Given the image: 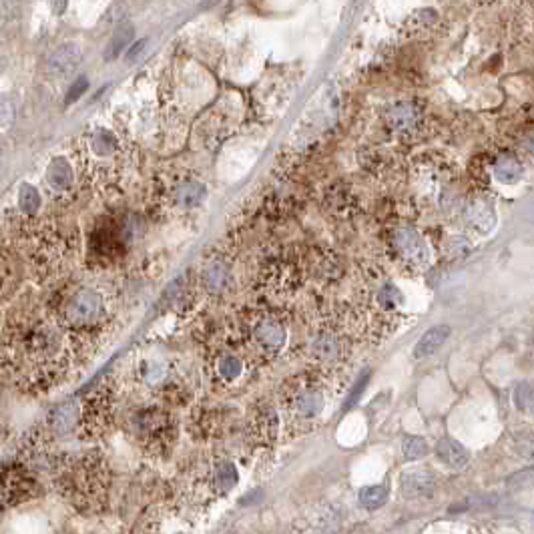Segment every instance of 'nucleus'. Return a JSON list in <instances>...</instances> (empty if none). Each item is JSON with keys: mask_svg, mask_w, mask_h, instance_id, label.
<instances>
[{"mask_svg": "<svg viewBox=\"0 0 534 534\" xmlns=\"http://www.w3.org/2000/svg\"><path fill=\"white\" fill-rule=\"evenodd\" d=\"M350 342L347 335L335 322H320L308 337V356L318 367L332 370L347 357Z\"/></svg>", "mask_w": 534, "mask_h": 534, "instance_id": "3", "label": "nucleus"}, {"mask_svg": "<svg viewBox=\"0 0 534 534\" xmlns=\"http://www.w3.org/2000/svg\"><path fill=\"white\" fill-rule=\"evenodd\" d=\"M87 87H89V80H87V78H85V77L78 78L77 83H75V85H73V87L68 89L67 105H70V103H75V100H77L78 97H80V95H83V93L87 90Z\"/></svg>", "mask_w": 534, "mask_h": 534, "instance_id": "32", "label": "nucleus"}, {"mask_svg": "<svg viewBox=\"0 0 534 534\" xmlns=\"http://www.w3.org/2000/svg\"><path fill=\"white\" fill-rule=\"evenodd\" d=\"M137 434L145 440L147 444L161 446L167 442L171 434V422L163 412L159 410H145L135 418Z\"/></svg>", "mask_w": 534, "mask_h": 534, "instance_id": "7", "label": "nucleus"}, {"mask_svg": "<svg viewBox=\"0 0 534 534\" xmlns=\"http://www.w3.org/2000/svg\"><path fill=\"white\" fill-rule=\"evenodd\" d=\"M61 332L51 322H33L19 335L24 352V362L36 370H55L63 364V340Z\"/></svg>", "mask_w": 534, "mask_h": 534, "instance_id": "2", "label": "nucleus"}, {"mask_svg": "<svg viewBox=\"0 0 534 534\" xmlns=\"http://www.w3.org/2000/svg\"><path fill=\"white\" fill-rule=\"evenodd\" d=\"M448 335H450V328L448 325H434V328H430L420 337V342L414 345V357L422 360L426 356H432L436 350L442 347V344L448 340Z\"/></svg>", "mask_w": 534, "mask_h": 534, "instance_id": "16", "label": "nucleus"}, {"mask_svg": "<svg viewBox=\"0 0 534 534\" xmlns=\"http://www.w3.org/2000/svg\"><path fill=\"white\" fill-rule=\"evenodd\" d=\"M111 418V392L100 386L93 396L80 404V428L87 436H95L100 432Z\"/></svg>", "mask_w": 534, "mask_h": 534, "instance_id": "6", "label": "nucleus"}, {"mask_svg": "<svg viewBox=\"0 0 534 534\" xmlns=\"http://www.w3.org/2000/svg\"><path fill=\"white\" fill-rule=\"evenodd\" d=\"M436 456L440 458L446 466L454 468V470H462L470 462L468 450L460 442H456L454 438H442L436 444Z\"/></svg>", "mask_w": 534, "mask_h": 534, "instance_id": "14", "label": "nucleus"}, {"mask_svg": "<svg viewBox=\"0 0 534 534\" xmlns=\"http://www.w3.org/2000/svg\"><path fill=\"white\" fill-rule=\"evenodd\" d=\"M45 181L55 193H65V191L70 189V185H73V167L68 165L65 157H55L48 163Z\"/></svg>", "mask_w": 534, "mask_h": 534, "instance_id": "13", "label": "nucleus"}, {"mask_svg": "<svg viewBox=\"0 0 534 534\" xmlns=\"http://www.w3.org/2000/svg\"><path fill=\"white\" fill-rule=\"evenodd\" d=\"M105 318V300L97 290L75 291L63 308V320L73 332H93Z\"/></svg>", "mask_w": 534, "mask_h": 534, "instance_id": "4", "label": "nucleus"}, {"mask_svg": "<svg viewBox=\"0 0 534 534\" xmlns=\"http://www.w3.org/2000/svg\"><path fill=\"white\" fill-rule=\"evenodd\" d=\"M386 501H388V488L382 484H374V486L360 490V504L367 511H376L379 506H384Z\"/></svg>", "mask_w": 534, "mask_h": 534, "instance_id": "22", "label": "nucleus"}, {"mask_svg": "<svg viewBox=\"0 0 534 534\" xmlns=\"http://www.w3.org/2000/svg\"><path fill=\"white\" fill-rule=\"evenodd\" d=\"M402 494L408 498H426L436 490V476L430 470H410L402 474Z\"/></svg>", "mask_w": 534, "mask_h": 534, "instance_id": "11", "label": "nucleus"}, {"mask_svg": "<svg viewBox=\"0 0 534 534\" xmlns=\"http://www.w3.org/2000/svg\"><path fill=\"white\" fill-rule=\"evenodd\" d=\"M219 372H221L223 379L234 382V379L241 374V362L235 356H225L221 362H219Z\"/></svg>", "mask_w": 534, "mask_h": 534, "instance_id": "30", "label": "nucleus"}, {"mask_svg": "<svg viewBox=\"0 0 534 534\" xmlns=\"http://www.w3.org/2000/svg\"><path fill=\"white\" fill-rule=\"evenodd\" d=\"M468 219L472 221L474 227H478L480 231H488L494 223V213L490 209L486 203H474L470 209H468Z\"/></svg>", "mask_w": 534, "mask_h": 534, "instance_id": "24", "label": "nucleus"}, {"mask_svg": "<svg viewBox=\"0 0 534 534\" xmlns=\"http://www.w3.org/2000/svg\"><path fill=\"white\" fill-rule=\"evenodd\" d=\"M394 245H396L398 256L410 266H424L428 259V249L424 245L422 237L410 227H402L394 234Z\"/></svg>", "mask_w": 534, "mask_h": 534, "instance_id": "8", "label": "nucleus"}, {"mask_svg": "<svg viewBox=\"0 0 534 534\" xmlns=\"http://www.w3.org/2000/svg\"><path fill=\"white\" fill-rule=\"evenodd\" d=\"M19 205H21V209L26 215L36 213V209L41 207V195H38V191L34 189L33 185L24 183L23 187H21V193H19Z\"/></svg>", "mask_w": 534, "mask_h": 534, "instance_id": "28", "label": "nucleus"}, {"mask_svg": "<svg viewBox=\"0 0 534 534\" xmlns=\"http://www.w3.org/2000/svg\"><path fill=\"white\" fill-rule=\"evenodd\" d=\"M366 291L367 303L372 305V310H378L382 313L394 312L404 303L402 291L392 281H378L376 288H366Z\"/></svg>", "mask_w": 534, "mask_h": 534, "instance_id": "10", "label": "nucleus"}, {"mask_svg": "<svg viewBox=\"0 0 534 534\" xmlns=\"http://www.w3.org/2000/svg\"><path fill=\"white\" fill-rule=\"evenodd\" d=\"M205 187L201 183H195V181H187L183 185H179L177 191H175V203L181 205V207H195L199 205L203 197H205Z\"/></svg>", "mask_w": 534, "mask_h": 534, "instance_id": "20", "label": "nucleus"}, {"mask_svg": "<svg viewBox=\"0 0 534 534\" xmlns=\"http://www.w3.org/2000/svg\"><path fill=\"white\" fill-rule=\"evenodd\" d=\"M141 367H143V378H145L149 384H157V382H161L163 376H165V366H163L161 362H157V360L145 362Z\"/></svg>", "mask_w": 534, "mask_h": 534, "instance_id": "31", "label": "nucleus"}, {"mask_svg": "<svg viewBox=\"0 0 534 534\" xmlns=\"http://www.w3.org/2000/svg\"><path fill=\"white\" fill-rule=\"evenodd\" d=\"M402 450H404V458L406 460H418V458H424L428 454V444H426V440L420 438V436H408L404 440Z\"/></svg>", "mask_w": 534, "mask_h": 534, "instance_id": "29", "label": "nucleus"}, {"mask_svg": "<svg viewBox=\"0 0 534 534\" xmlns=\"http://www.w3.org/2000/svg\"><path fill=\"white\" fill-rule=\"evenodd\" d=\"M237 480H239L237 468L229 460H221L213 466L209 488L215 490V494H227L237 484Z\"/></svg>", "mask_w": 534, "mask_h": 534, "instance_id": "17", "label": "nucleus"}, {"mask_svg": "<svg viewBox=\"0 0 534 534\" xmlns=\"http://www.w3.org/2000/svg\"><path fill=\"white\" fill-rule=\"evenodd\" d=\"M533 344H534V335H533Z\"/></svg>", "mask_w": 534, "mask_h": 534, "instance_id": "36", "label": "nucleus"}, {"mask_svg": "<svg viewBox=\"0 0 534 534\" xmlns=\"http://www.w3.org/2000/svg\"><path fill=\"white\" fill-rule=\"evenodd\" d=\"M528 149H530V153H533V155H534V137H533V139H530V141H528Z\"/></svg>", "mask_w": 534, "mask_h": 534, "instance_id": "35", "label": "nucleus"}, {"mask_svg": "<svg viewBox=\"0 0 534 534\" xmlns=\"http://www.w3.org/2000/svg\"><path fill=\"white\" fill-rule=\"evenodd\" d=\"M367 378H370V374H364L362 378L357 379L356 388H354V392L350 394V398H347V402H345V410H347V408H352V406L357 402V398L362 396V392H364V388H366V384H367Z\"/></svg>", "mask_w": 534, "mask_h": 534, "instance_id": "33", "label": "nucleus"}, {"mask_svg": "<svg viewBox=\"0 0 534 534\" xmlns=\"http://www.w3.org/2000/svg\"><path fill=\"white\" fill-rule=\"evenodd\" d=\"M514 452L524 460H534V432L530 430H518L512 436Z\"/></svg>", "mask_w": 534, "mask_h": 534, "instance_id": "25", "label": "nucleus"}, {"mask_svg": "<svg viewBox=\"0 0 534 534\" xmlns=\"http://www.w3.org/2000/svg\"><path fill=\"white\" fill-rule=\"evenodd\" d=\"M78 58H80V48L77 45L58 46L48 58V73L56 78L67 77L68 73L75 70Z\"/></svg>", "mask_w": 534, "mask_h": 534, "instance_id": "12", "label": "nucleus"}, {"mask_svg": "<svg viewBox=\"0 0 534 534\" xmlns=\"http://www.w3.org/2000/svg\"><path fill=\"white\" fill-rule=\"evenodd\" d=\"M281 408L286 422L300 432L308 424H313L325 408V389L322 379L313 374H301L286 382L281 389Z\"/></svg>", "mask_w": 534, "mask_h": 534, "instance_id": "1", "label": "nucleus"}, {"mask_svg": "<svg viewBox=\"0 0 534 534\" xmlns=\"http://www.w3.org/2000/svg\"><path fill=\"white\" fill-rule=\"evenodd\" d=\"M276 432H278V414L273 408L266 406L256 416V434L261 440H269L276 436Z\"/></svg>", "mask_w": 534, "mask_h": 534, "instance_id": "21", "label": "nucleus"}, {"mask_svg": "<svg viewBox=\"0 0 534 534\" xmlns=\"http://www.w3.org/2000/svg\"><path fill=\"white\" fill-rule=\"evenodd\" d=\"M534 486V464L528 468H523L518 472L511 474L506 478V488L512 490V492H518V490H526L533 488Z\"/></svg>", "mask_w": 534, "mask_h": 534, "instance_id": "26", "label": "nucleus"}, {"mask_svg": "<svg viewBox=\"0 0 534 534\" xmlns=\"http://www.w3.org/2000/svg\"><path fill=\"white\" fill-rule=\"evenodd\" d=\"M227 279H229V266L223 259H211L207 266L203 267L201 281H203V288L209 293L223 291V288L227 286Z\"/></svg>", "mask_w": 534, "mask_h": 534, "instance_id": "15", "label": "nucleus"}, {"mask_svg": "<svg viewBox=\"0 0 534 534\" xmlns=\"http://www.w3.org/2000/svg\"><path fill=\"white\" fill-rule=\"evenodd\" d=\"M418 117H420V111L414 103H398L386 115L389 127L396 131H406V129L414 127L418 122Z\"/></svg>", "mask_w": 534, "mask_h": 534, "instance_id": "18", "label": "nucleus"}, {"mask_svg": "<svg viewBox=\"0 0 534 534\" xmlns=\"http://www.w3.org/2000/svg\"><path fill=\"white\" fill-rule=\"evenodd\" d=\"M78 424H80V402L67 400L51 410L48 420H46V428L51 434L65 436L78 428Z\"/></svg>", "mask_w": 534, "mask_h": 534, "instance_id": "9", "label": "nucleus"}, {"mask_svg": "<svg viewBox=\"0 0 534 534\" xmlns=\"http://www.w3.org/2000/svg\"><path fill=\"white\" fill-rule=\"evenodd\" d=\"M286 325L273 313H261L249 325V337L251 344L259 354L276 356L286 344Z\"/></svg>", "mask_w": 534, "mask_h": 534, "instance_id": "5", "label": "nucleus"}, {"mask_svg": "<svg viewBox=\"0 0 534 534\" xmlns=\"http://www.w3.org/2000/svg\"><path fill=\"white\" fill-rule=\"evenodd\" d=\"M514 402H516L518 410L534 416V386H530L528 382L518 384L516 389H514Z\"/></svg>", "mask_w": 534, "mask_h": 534, "instance_id": "27", "label": "nucleus"}, {"mask_svg": "<svg viewBox=\"0 0 534 534\" xmlns=\"http://www.w3.org/2000/svg\"><path fill=\"white\" fill-rule=\"evenodd\" d=\"M523 173L524 169L520 165V161H516L511 155H502L496 161V165H494V177L498 179L501 183H506V185H512V183L520 181Z\"/></svg>", "mask_w": 534, "mask_h": 534, "instance_id": "19", "label": "nucleus"}, {"mask_svg": "<svg viewBox=\"0 0 534 534\" xmlns=\"http://www.w3.org/2000/svg\"><path fill=\"white\" fill-rule=\"evenodd\" d=\"M131 38H133V26H131V24H122V26H119V28L112 33L105 56H107V58H115V56L121 53L122 48H127V45L131 43Z\"/></svg>", "mask_w": 534, "mask_h": 534, "instance_id": "23", "label": "nucleus"}, {"mask_svg": "<svg viewBox=\"0 0 534 534\" xmlns=\"http://www.w3.org/2000/svg\"><path fill=\"white\" fill-rule=\"evenodd\" d=\"M145 46H147V41H139V43H135V45L127 51V58H129V61H137V56L145 51Z\"/></svg>", "mask_w": 534, "mask_h": 534, "instance_id": "34", "label": "nucleus"}]
</instances>
